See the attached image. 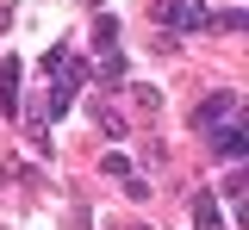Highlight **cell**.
Listing matches in <instances>:
<instances>
[{"mask_svg": "<svg viewBox=\"0 0 249 230\" xmlns=\"http://www.w3.org/2000/svg\"><path fill=\"white\" fill-rule=\"evenodd\" d=\"M156 13H162V25H168V32H206V19H212V13H206V0H162Z\"/></svg>", "mask_w": 249, "mask_h": 230, "instance_id": "cell-1", "label": "cell"}, {"mask_svg": "<svg viewBox=\"0 0 249 230\" xmlns=\"http://www.w3.org/2000/svg\"><path fill=\"white\" fill-rule=\"evenodd\" d=\"M231 112H237V94H231V87H218V94H206L199 106H193V131H212V125H231Z\"/></svg>", "mask_w": 249, "mask_h": 230, "instance_id": "cell-2", "label": "cell"}, {"mask_svg": "<svg viewBox=\"0 0 249 230\" xmlns=\"http://www.w3.org/2000/svg\"><path fill=\"white\" fill-rule=\"evenodd\" d=\"M206 137H212V149L224 156V162H243V156H249V131H243V125H212Z\"/></svg>", "mask_w": 249, "mask_h": 230, "instance_id": "cell-3", "label": "cell"}, {"mask_svg": "<svg viewBox=\"0 0 249 230\" xmlns=\"http://www.w3.org/2000/svg\"><path fill=\"white\" fill-rule=\"evenodd\" d=\"M193 230H224V212H218V193H212V187L193 193Z\"/></svg>", "mask_w": 249, "mask_h": 230, "instance_id": "cell-4", "label": "cell"}, {"mask_svg": "<svg viewBox=\"0 0 249 230\" xmlns=\"http://www.w3.org/2000/svg\"><path fill=\"white\" fill-rule=\"evenodd\" d=\"M0 106L19 112V56H0Z\"/></svg>", "mask_w": 249, "mask_h": 230, "instance_id": "cell-5", "label": "cell"}, {"mask_svg": "<svg viewBox=\"0 0 249 230\" xmlns=\"http://www.w3.org/2000/svg\"><path fill=\"white\" fill-rule=\"evenodd\" d=\"M93 44H100V56H112V50H119V19H106V13H100V25H93Z\"/></svg>", "mask_w": 249, "mask_h": 230, "instance_id": "cell-6", "label": "cell"}, {"mask_svg": "<svg viewBox=\"0 0 249 230\" xmlns=\"http://www.w3.org/2000/svg\"><path fill=\"white\" fill-rule=\"evenodd\" d=\"M206 25H218V32H243L249 13H243V6H224V13H212V19H206Z\"/></svg>", "mask_w": 249, "mask_h": 230, "instance_id": "cell-7", "label": "cell"}, {"mask_svg": "<svg viewBox=\"0 0 249 230\" xmlns=\"http://www.w3.org/2000/svg\"><path fill=\"white\" fill-rule=\"evenodd\" d=\"M100 174H119V181H124V174H131V162H124L119 149H106V156H100Z\"/></svg>", "mask_w": 249, "mask_h": 230, "instance_id": "cell-8", "label": "cell"}, {"mask_svg": "<svg viewBox=\"0 0 249 230\" xmlns=\"http://www.w3.org/2000/svg\"><path fill=\"white\" fill-rule=\"evenodd\" d=\"M124 199H150V181L143 174H124Z\"/></svg>", "mask_w": 249, "mask_h": 230, "instance_id": "cell-9", "label": "cell"}, {"mask_svg": "<svg viewBox=\"0 0 249 230\" xmlns=\"http://www.w3.org/2000/svg\"><path fill=\"white\" fill-rule=\"evenodd\" d=\"M6 25H13V0H0V32H6Z\"/></svg>", "mask_w": 249, "mask_h": 230, "instance_id": "cell-10", "label": "cell"}]
</instances>
